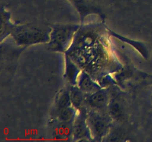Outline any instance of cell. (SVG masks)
Listing matches in <instances>:
<instances>
[{"label":"cell","instance_id":"cell-2","mask_svg":"<svg viewBox=\"0 0 152 142\" xmlns=\"http://www.w3.org/2000/svg\"><path fill=\"white\" fill-rule=\"evenodd\" d=\"M50 26L18 23L10 37L16 46L25 49L29 46L47 44L50 38Z\"/></svg>","mask_w":152,"mask_h":142},{"label":"cell","instance_id":"cell-10","mask_svg":"<svg viewBox=\"0 0 152 142\" xmlns=\"http://www.w3.org/2000/svg\"><path fill=\"white\" fill-rule=\"evenodd\" d=\"M76 85L85 93H91L103 88L93 77L85 71H81Z\"/></svg>","mask_w":152,"mask_h":142},{"label":"cell","instance_id":"cell-13","mask_svg":"<svg viewBox=\"0 0 152 142\" xmlns=\"http://www.w3.org/2000/svg\"><path fill=\"white\" fill-rule=\"evenodd\" d=\"M78 110L74 106H73V105H70L56 111H53L51 112V118L62 122L71 123L74 122Z\"/></svg>","mask_w":152,"mask_h":142},{"label":"cell","instance_id":"cell-8","mask_svg":"<svg viewBox=\"0 0 152 142\" xmlns=\"http://www.w3.org/2000/svg\"><path fill=\"white\" fill-rule=\"evenodd\" d=\"M88 109L86 108L78 111L73 122V141H93L88 124Z\"/></svg>","mask_w":152,"mask_h":142},{"label":"cell","instance_id":"cell-5","mask_svg":"<svg viewBox=\"0 0 152 142\" xmlns=\"http://www.w3.org/2000/svg\"><path fill=\"white\" fill-rule=\"evenodd\" d=\"M115 85V84H114ZM110 101L107 112L115 125H123L129 119V105L126 96L119 90L110 88Z\"/></svg>","mask_w":152,"mask_h":142},{"label":"cell","instance_id":"cell-4","mask_svg":"<svg viewBox=\"0 0 152 142\" xmlns=\"http://www.w3.org/2000/svg\"><path fill=\"white\" fill-rule=\"evenodd\" d=\"M87 121L95 141H103L114 126V121L107 112L88 110Z\"/></svg>","mask_w":152,"mask_h":142},{"label":"cell","instance_id":"cell-12","mask_svg":"<svg viewBox=\"0 0 152 142\" xmlns=\"http://www.w3.org/2000/svg\"><path fill=\"white\" fill-rule=\"evenodd\" d=\"M81 71V69L68 56L65 55V72L63 78L66 84L70 86L76 85Z\"/></svg>","mask_w":152,"mask_h":142},{"label":"cell","instance_id":"cell-11","mask_svg":"<svg viewBox=\"0 0 152 142\" xmlns=\"http://www.w3.org/2000/svg\"><path fill=\"white\" fill-rule=\"evenodd\" d=\"M19 22H13L11 19V13L7 10V7H1V42L10 36L12 31Z\"/></svg>","mask_w":152,"mask_h":142},{"label":"cell","instance_id":"cell-9","mask_svg":"<svg viewBox=\"0 0 152 142\" xmlns=\"http://www.w3.org/2000/svg\"><path fill=\"white\" fill-rule=\"evenodd\" d=\"M50 135L54 139L73 141V122L67 123L50 118Z\"/></svg>","mask_w":152,"mask_h":142},{"label":"cell","instance_id":"cell-14","mask_svg":"<svg viewBox=\"0 0 152 142\" xmlns=\"http://www.w3.org/2000/svg\"><path fill=\"white\" fill-rule=\"evenodd\" d=\"M70 96L73 106L78 111L85 109V96L86 93H83L77 85L70 86Z\"/></svg>","mask_w":152,"mask_h":142},{"label":"cell","instance_id":"cell-1","mask_svg":"<svg viewBox=\"0 0 152 142\" xmlns=\"http://www.w3.org/2000/svg\"><path fill=\"white\" fill-rule=\"evenodd\" d=\"M109 36L105 22L80 25L71 47L64 53L100 85L105 78L123 67Z\"/></svg>","mask_w":152,"mask_h":142},{"label":"cell","instance_id":"cell-3","mask_svg":"<svg viewBox=\"0 0 152 142\" xmlns=\"http://www.w3.org/2000/svg\"><path fill=\"white\" fill-rule=\"evenodd\" d=\"M50 27V38L45 44L48 50L55 53H65L71 47L80 24H56Z\"/></svg>","mask_w":152,"mask_h":142},{"label":"cell","instance_id":"cell-7","mask_svg":"<svg viewBox=\"0 0 152 142\" xmlns=\"http://www.w3.org/2000/svg\"><path fill=\"white\" fill-rule=\"evenodd\" d=\"M109 101V87H103L94 93H86L85 106L88 110L107 112Z\"/></svg>","mask_w":152,"mask_h":142},{"label":"cell","instance_id":"cell-6","mask_svg":"<svg viewBox=\"0 0 152 142\" xmlns=\"http://www.w3.org/2000/svg\"><path fill=\"white\" fill-rule=\"evenodd\" d=\"M71 4L75 7L80 16V25L86 22V19L89 16H97L99 20L105 22V15L101 8L99 0H68Z\"/></svg>","mask_w":152,"mask_h":142}]
</instances>
